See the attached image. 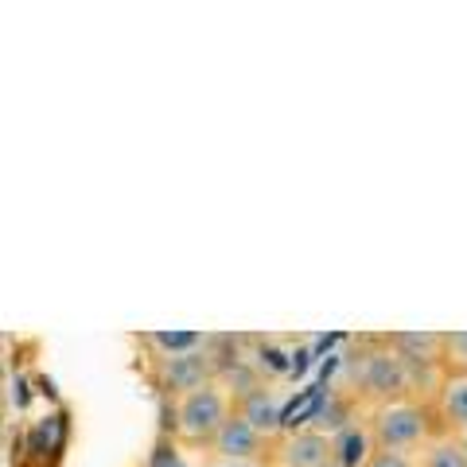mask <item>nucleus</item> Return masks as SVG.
<instances>
[{"mask_svg": "<svg viewBox=\"0 0 467 467\" xmlns=\"http://www.w3.org/2000/svg\"><path fill=\"white\" fill-rule=\"evenodd\" d=\"M343 378H347V393L355 401H370L374 409L393 405V401H409L413 393V374L401 362V355L393 350L386 339L382 343H367L343 362Z\"/></svg>", "mask_w": 467, "mask_h": 467, "instance_id": "nucleus-1", "label": "nucleus"}, {"mask_svg": "<svg viewBox=\"0 0 467 467\" xmlns=\"http://www.w3.org/2000/svg\"><path fill=\"white\" fill-rule=\"evenodd\" d=\"M230 417H234L230 393L218 386V382H211V386H202V389H192V393H183V398H175V420H171V429L187 444H214L218 429H223Z\"/></svg>", "mask_w": 467, "mask_h": 467, "instance_id": "nucleus-2", "label": "nucleus"}, {"mask_svg": "<svg viewBox=\"0 0 467 467\" xmlns=\"http://www.w3.org/2000/svg\"><path fill=\"white\" fill-rule=\"evenodd\" d=\"M370 436L382 451H413V448H425L432 441V425H429V413L425 405L417 401H393L382 405L370 413Z\"/></svg>", "mask_w": 467, "mask_h": 467, "instance_id": "nucleus-3", "label": "nucleus"}, {"mask_svg": "<svg viewBox=\"0 0 467 467\" xmlns=\"http://www.w3.org/2000/svg\"><path fill=\"white\" fill-rule=\"evenodd\" d=\"M401 355V362L413 374V382H429L441 389V370H444V335L436 331H393L386 339Z\"/></svg>", "mask_w": 467, "mask_h": 467, "instance_id": "nucleus-4", "label": "nucleus"}, {"mask_svg": "<svg viewBox=\"0 0 467 467\" xmlns=\"http://www.w3.org/2000/svg\"><path fill=\"white\" fill-rule=\"evenodd\" d=\"M156 378H160V389H164V393H171V398H183V393L218 382V367H214V355L207 347V350H195V355L160 358V374Z\"/></svg>", "mask_w": 467, "mask_h": 467, "instance_id": "nucleus-5", "label": "nucleus"}, {"mask_svg": "<svg viewBox=\"0 0 467 467\" xmlns=\"http://www.w3.org/2000/svg\"><path fill=\"white\" fill-rule=\"evenodd\" d=\"M214 456L226 463H254L265 451V432H257L242 413H234L214 436Z\"/></svg>", "mask_w": 467, "mask_h": 467, "instance_id": "nucleus-6", "label": "nucleus"}, {"mask_svg": "<svg viewBox=\"0 0 467 467\" xmlns=\"http://www.w3.org/2000/svg\"><path fill=\"white\" fill-rule=\"evenodd\" d=\"M276 467H327L331 463V436L316 429H296L288 432L273 451Z\"/></svg>", "mask_w": 467, "mask_h": 467, "instance_id": "nucleus-7", "label": "nucleus"}, {"mask_svg": "<svg viewBox=\"0 0 467 467\" xmlns=\"http://www.w3.org/2000/svg\"><path fill=\"white\" fill-rule=\"evenodd\" d=\"M374 451L378 444L370 436V425H358V420H350L343 432L331 436V460L339 467H367Z\"/></svg>", "mask_w": 467, "mask_h": 467, "instance_id": "nucleus-8", "label": "nucleus"}, {"mask_svg": "<svg viewBox=\"0 0 467 467\" xmlns=\"http://www.w3.org/2000/svg\"><path fill=\"white\" fill-rule=\"evenodd\" d=\"M436 409L456 436L467 429V374H444L441 389H436Z\"/></svg>", "mask_w": 467, "mask_h": 467, "instance_id": "nucleus-9", "label": "nucleus"}, {"mask_svg": "<svg viewBox=\"0 0 467 467\" xmlns=\"http://www.w3.org/2000/svg\"><path fill=\"white\" fill-rule=\"evenodd\" d=\"M234 413H242L257 432H265V436L281 429V398H276L273 389H265V386L254 389L250 398H242Z\"/></svg>", "mask_w": 467, "mask_h": 467, "instance_id": "nucleus-10", "label": "nucleus"}, {"mask_svg": "<svg viewBox=\"0 0 467 467\" xmlns=\"http://www.w3.org/2000/svg\"><path fill=\"white\" fill-rule=\"evenodd\" d=\"M144 339H149V347L160 350V358H180V355L207 350L214 343V335H202V331H149Z\"/></svg>", "mask_w": 467, "mask_h": 467, "instance_id": "nucleus-11", "label": "nucleus"}, {"mask_svg": "<svg viewBox=\"0 0 467 467\" xmlns=\"http://www.w3.org/2000/svg\"><path fill=\"white\" fill-rule=\"evenodd\" d=\"M420 467H467V451L460 436H432L420 448Z\"/></svg>", "mask_w": 467, "mask_h": 467, "instance_id": "nucleus-12", "label": "nucleus"}, {"mask_svg": "<svg viewBox=\"0 0 467 467\" xmlns=\"http://www.w3.org/2000/svg\"><path fill=\"white\" fill-rule=\"evenodd\" d=\"M444 370L451 374H467V331H451L444 335Z\"/></svg>", "mask_w": 467, "mask_h": 467, "instance_id": "nucleus-13", "label": "nucleus"}, {"mask_svg": "<svg viewBox=\"0 0 467 467\" xmlns=\"http://www.w3.org/2000/svg\"><path fill=\"white\" fill-rule=\"evenodd\" d=\"M367 467H417V463H413V456H405V451H382L378 448Z\"/></svg>", "mask_w": 467, "mask_h": 467, "instance_id": "nucleus-14", "label": "nucleus"}, {"mask_svg": "<svg viewBox=\"0 0 467 467\" xmlns=\"http://www.w3.org/2000/svg\"><path fill=\"white\" fill-rule=\"evenodd\" d=\"M175 463H180V456H175V444L160 441V444L152 448V460H149V467H175Z\"/></svg>", "mask_w": 467, "mask_h": 467, "instance_id": "nucleus-15", "label": "nucleus"}, {"mask_svg": "<svg viewBox=\"0 0 467 467\" xmlns=\"http://www.w3.org/2000/svg\"><path fill=\"white\" fill-rule=\"evenodd\" d=\"M460 444H463V451H467V429H463V432H460Z\"/></svg>", "mask_w": 467, "mask_h": 467, "instance_id": "nucleus-16", "label": "nucleus"}, {"mask_svg": "<svg viewBox=\"0 0 467 467\" xmlns=\"http://www.w3.org/2000/svg\"><path fill=\"white\" fill-rule=\"evenodd\" d=\"M226 467H254V463H226Z\"/></svg>", "mask_w": 467, "mask_h": 467, "instance_id": "nucleus-17", "label": "nucleus"}, {"mask_svg": "<svg viewBox=\"0 0 467 467\" xmlns=\"http://www.w3.org/2000/svg\"><path fill=\"white\" fill-rule=\"evenodd\" d=\"M175 467H192V463H183V460H180V463H175Z\"/></svg>", "mask_w": 467, "mask_h": 467, "instance_id": "nucleus-18", "label": "nucleus"}, {"mask_svg": "<svg viewBox=\"0 0 467 467\" xmlns=\"http://www.w3.org/2000/svg\"><path fill=\"white\" fill-rule=\"evenodd\" d=\"M327 467H339V463H335V460H331V463H327Z\"/></svg>", "mask_w": 467, "mask_h": 467, "instance_id": "nucleus-19", "label": "nucleus"}]
</instances>
